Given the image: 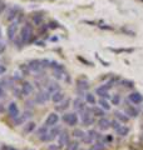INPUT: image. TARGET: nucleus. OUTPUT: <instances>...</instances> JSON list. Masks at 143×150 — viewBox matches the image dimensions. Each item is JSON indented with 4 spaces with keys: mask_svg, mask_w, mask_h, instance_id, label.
Returning <instances> with one entry per match:
<instances>
[{
    "mask_svg": "<svg viewBox=\"0 0 143 150\" xmlns=\"http://www.w3.org/2000/svg\"><path fill=\"white\" fill-rule=\"evenodd\" d=\"M33 39V26L26 23L25 25L21 28V31H20V40L23 44H26V43H30Z\"/></svg>",
    "mask_w": 143,
    "mask_h": 150,
    "instance_id": "nucleus-1",
    "label": "nucleus"
},
{
    "mask_svg": "<svg viewBox=\"0 0 143 150\" xmlns=\"http://www.w3.org/2000/svg\"><path fill=\"white\" fill-rule=\"evenodd\" d=\"M60 133H61L60 126H53V129L49 130V133H48L46 135L41 137L40 140H41V142H51V140H54Z\"/></svg>",
    "mask_w": 143,
    "mask_h": 150,
    "instance_id": "nucleus-2",
    "label": "nucleus"
},
{
    "mask_svg": "<svg viewBox=\"0 0 143 150\" xmlns=\"http://www.w3.org/2000/svg\"><path fill=\"white\" fill-rule=\"evenodd\" d=\"M63 121L68 125V126H75L78 125V115L75 114V112H66V114H64L63 116Z\"/></svg>",
    "mask_w": 143,
    "mask_h": 150,
    "instance_id": "nucleus-3",
    "label": "nucleus"
},
{
    "mask_svg": "<svg viewBox=\"0 0 143 150\" xmlns=\"http://www.w3.org/2000/svg\"><path fill=\"white\" fill-rule=\"evenodd\" d=\"M18 28H19V21H13L11 24L8 26L6 35H8V39L10 40V41H13L14 39H15L16 33H18Z\"/></svg>",
    "mask_w": 143,
    "mask_h": 150,
    "instance_id": "nucleus-4",
    "label": "nucleus"
},
{
    "mask_svg": "<svg viewBox=\"0 0 143 150\" xmlns=\"http://www.w3.org/2000/svg\"><path fill=\"white\" fill-rule=\"evenodd\" d=\"M58 121H59V115L56 114V112H50V114L46 116L44 124H45V126H48V128H50V126L53 128V126H55L58 124Z\"/></svg>",
    "mask_w": 143,
    "mask_h": 150,
    "instance_id": "nucleus-5",
    "label": "nucleus"
},
{
    "mask_svg": "<svg viewBox=\"0 0 143 150\" xmlns=\"http://www.w3.org/2000/svg\"><path fill=\"white\" fill-rule=\"evenodd\" d=\"M8 114H9V116H10V118H13V119H16L18 116L20 115V111H19V108H18V105H16V103L11 101L10 104L8 105Z\"/></svg>",
    "mask_w": 143,
    "mask_h": 150,
    "instance_id": "nucleus-6",
    "label": "nucleus"
},
{
    "mask_svg": "<svg viewBox=\"0 0 143 150\" xmlns=\"http://www.w3.org/2000/svg\"><path fill=\"white\" fill-rule=\"evenodd\" d=\"M49 95H50V93L48 90L38 93L36 96H35V101L38 103V104H44V103H46L49 99H51V96H49Z\"/></svg>",
    "mask_w": 143,
    "mask_h": 150,
    "instance_id": "nucleus-7",
    "label": "nucleus"
},
{
    "mask_svg": "<svg viewBox=\"0 0 143 150\" xmlns=\"http://www.w3.org/2000/svg\"><path fill=\"white\" fill-rule=\"evenodd\" d=\"M128 100H129L132 104H134V105H138V104H141V103L143 101V95H141L139 93H131L129 95H128Z\"/></svg>",
    "mask_w": 143,
    "mask_h": 150,
    "instance_id": "nucleus-8",
    "label": "nucleus"
},
{
    "mask_svg": "<svg viewBox=\"0 0 143 150\" xmlns=\"http://www.w3.org/2000/svg\"><path fill=\"white\" fill-rule=\"evenodd\" d=\"M92 111H89V110H83L82 111V121H83V124L85 126H89L90 124H93L94 123V119L92 118V114H90Z\"/></svg>",
    "mask_w": 143,
    "mask_h": 150,
    "instance_id": "nucleus-9",
    "label": "nucleus"
},
{
    "mask_svg": "<svg viewBox=\"0 0 143 150\" xmlns=\"http://www.w3.org/2000/svg\"><path fill=\"white\" fill-rule=\"evenodd\" d=\"M70 142H69V134L65 133V131H61L58 135V144L59 146H66Z\"/></svg>",
    "mask_w": 143,
    "mask_h": 150,
    "instance_id": "nucleus-10",
    "label": "nucleus"
},
{
    "mask_svg": "<svg viewBox=\"0 0 143 150\" xmlns=\"http://www.w3.org/2000/svg\"><path fill=\"white\" fill-rule=\"evenodd\" d=\"M28 68H29L31 71H40V70L43 69V65H41V60H31V62L29 63V65H28Z\"/></svg>",
    "mask_w": 143,
    "mask_h": 150,
    "instance_id": "nucleus-11",
    "label": "nucleus"
},
{
    "mask_svg": "<svg viewBox=\"0 0 143 150\" xmlns=\"http://www.w3.org/2000/svg\"><path fill=\"white\" fill-rule=\"evenodd\" d=\"M33 90H34V88H33V85L30 83H23V85H21V94L23 95H25V96H29L30 94L33 93Z\"/></svg>",
    "mask_w": 143,
    "mask_h": 150,
    "instance_id": "nucleus-12",
    "label": "nucleus"
},
{
    "mask_svg": "<svg viewBox=\"0 0 143 150\" xmlns=\"http://www.w3.org/2000/svg\"><path fill=\"white\" fill-rule=\"evenodd\" d=\"M98 128L101 130H107L108 128H111V120L107 119L106 116H104V118H99V120H98Z\"/></svg>",
    "mask_w": 143,
    "mask_h": 150,
    "instance_id": "nucleus-13",
    "label": "nucleus"
},
{
    "mask_svg": "<svg viewBox=\"0 0 143 150\" xmlns=\"http://www.w3.org/2000/svg\"><path fill=\"white\" fill-rule=\"evenodd\" d=\"M95 94H97L98 96H101L102 99H106V98H109V93H108V89L102 85V86H98L95 89Z\"/></svg>",
    "mask_w": 143,
    "mask_h": 150,
    "instance_id": "nucleus-14",
    "label": "nucleus"
},
{
    "mask_svg": "<svg viewBox=\"0 0 143 150\" xmlns=\"http://www.w3.org/2000/svg\"><path fill=\"white\" fill-rule=\"evenodd\" d=\"M51 100H53V103H55V104H59V103L64 100V93L60 90L53 93L51 94Z\"/></svg>",
    "mask_w": 143,
    "mask_h": 150,
    "instance_id": "nucleus-15",
    "label": "nucleus"
},
{
    "mask_svg": "<svg viewBox=\"0 0 143 150\" xmlns=\"http://www.w3.org/2000/svg\"><path fill=\"white\" fill-rule=\"evenodd\" d=\"M126 114L128 116H131V118H137L138 116V110L136 109L134 106H132V105H128L126 108Z\"/></svg>",
    "mask_w": 143,
    "mask_h": 150,
    "instance_id": "nucleus-16",
    "label": "nucleus"
},
{
    "mask_svg": "<svg viewBox=\"0 0 143 150\" xmlns=\"http://www.w3.org/2000/svg\"><path fill=\"white\" fill-rule=\"evenodd\" d=\"M114 115H116V119L118 121H121V123H128V120H129V116L127 114H123L121 111H117Z\"/></svg>",
    "mask_w": 143,
    "mask_h": 150,
    "instance_id": "nucleus-17",
    "label": "nucleus"
},
{
    "mask_svg": "<svg viewBox=\"0 0 143 150\" xmlns=\"http://www.w3.org/2000/svg\"><path fill=\"white\" fill-rule=\"evenodd\" d=\"M35 128H36V124L34 123V121H29V123H26L25 126H24V133L29 134V133H31V131H34Z\"/></svg>",
    "mask_w": 143,
    "mask_h": 150,
    "instance_id": "nucleus-18",
    "label": "nucleus"
},
{
    "mask_svg": "<svg viewBox=\"0 0 143 150\" xmlns=\"http://www.w3.org/2000/svg\"><path fill=\"white\" fill-rule=\"evenodd\" d=\"M77 86H78V89L79 90H87V89L89 88V84H88V81L87 80H83V79H79V80L77 81Z\"/></svg>",
    "mask_w": 143,
    "mask_h": 150,
    "instance_id": "nucleus-19",
    "label": "nucleus"
},
{
    "mask_svg": "<svg viewBox=\"0 0 143 150\" xmlns=\"http://www.w3.org/2000/svg\"><path fill=\"white\" fill-rule=\"evenodd\" d=\"M84 103L82 99H75L74 100V109L78 110V111H83L84 110Z\"/></svg>",
    "mask_w": 143,
    "mask_h": 150,
    "instance_id": "nucleus-20",
    "label": "nucleus"
},
{
    "mask_svg": "<svg viewBox=\"0 0 143 150\" xmlns=\"http://www.w3.org/2000/svg\"><path fill=\"white\" fill-rule=\"evenodd\" d=\"M29 116H30L29 112H24L23 115H19L18 118L15 119V125H20V124H23L24 121H25V119H26V118H29Z\"/></svg>",
    "mask_w": 143,
    "mask_h": 150,
    "instance_id": "nucleus-21",
    "label": "nucleus"
},
{
    "mask_svg": "<svg viewBox=\"0 0 143 150\" xmlns=\"http://www.w3.org/2000/svg\"><path fill=\"white\" fill-rule=\"evenodd\" d=\"M84 99H85V101H87L88 104H90V105H94L95 103H97V100H95V96L93 95L92 93H87V94H85Z\"/></svg>",
    "mask_w": 143,
    "mask_h": 150,
    "instance_id": "nucleus-22",
    "label": "nucleus"
},
{
    "mask_svg": "<svg viewBox=\"0 0 143 150\" xmlns=\"http://www.w3.org/2000/svg\"><path fill=\"white\" fill-rule=\"evenodd\" d=\"M18 8H11L10 10H9V13H8V16H6V19L8 20H13V19H15L16 16H18Z\"/></svg>",
    "mask_w": 143,
    "mask_h": 150,
    "instance_id": "nucleus-23",
    "label": "nucleus"
},
{
    "mask_svg": "<svg viewBox=\"0 0 143 150\" xmlns=\"http://www.w3.org/2000/svg\"><path fill=\"white\" fill-rule=\"evenodd\" d=\"M117 131V134L119 135V137H127L128 135V133H129V129L127 128V126H121V128H119L118 130H116Z\"/></svg>",
    "mask_w": 143,
    "mask_h": 150,
    "instance_id": "nucleus-24",
    "label": "nucleus"
},
{
    "mask_svg": "<svg viewBox=\"0 0 143 150\" xmlns=\"http://www.w3.org/2000/svg\"><path fill=\"white\" fill-rule=\"evenodd\" d=\"M48 133H49V130H48V126H45V125H44V126H40V128L36 130V135H38L39 138L44 137V135H46Z\"/></svg>",
    "mask_w": 143,
    "mask_h": 150,
    "instance_id": "nucleus-25",
    "label": "nucleus"
},
{
    "mask_svg": "<svg viewBox=\"0 0 143 150\" xmlns=\"http://www.w3.org/2000/svg\"><path fill=\"white\" fill-rule=\"evenodd\" d=\"M92 114L94 116H98V118H104V110L102 108H94L92 110Z\"/></svg>",
    "mask_w": 143,
    "mask_h": 150,
    "instance_id": "nucleus-26",
    "label": "nucleus"
},
{
    "mask_svg": "<svg viewBox=\"0 0 143 150\" xmlns=\"http://www.w3.org/2000/svg\"><path fill=\"white\" fill-rule=\"evenodd\" d=\"M99 105H101V108L103 110H111V105H109V103L106 100V99H101L99 100Z\"/></svg>",
    "mask_w": 143,
    "mask_h": 150,
    "instance_id": "nucleus-27",
    "label": "nucleus"
},
{
    "mask_svg": "<svg viewBox=\"0 0 143 150\" xmlns=\"http://www.w3.org/2000/svg\"><path fill=\"white\" fill-rule=\"evenodd\" d=\"M79 149V143L78 142H70L66 145V150H78Z\"/></svg>",
    "mask_w": 143,
    "mask_h": 150,
    "instance_id": "nucleus-28",
    "label": "nucleus"
},
{
    "mask_svg": "<svg viewBox=\"0 0 143 150\" xmlns=\"http://www.w3.org/2000/svg\"><path fill=\"white\" fill-rule=\"evenodd\" d=\"M58 90H59V86H58V84L56 83H50L49 84V88H48V91L49 93H55Z\"/></svg>",
    "mask_w": 143,
    "mask_h": 150,
    "instance_id": "nucleus-29",
    "label": "nucleus"
},
{
    "mask_svg": "<svg viewBox=\"0 0 143 150\" xmlns=\"http://www.w3.org/2000/svg\"><path fill=\"white\" fill-rule=\"evenodd\" d=\"M73 135H74V138H77V139H82L84 137V131L83 130H80V129H75L73 131Z\"/></svg>",
    "mask_w": 143,
    "mask_h": 150,
    "instance_id": "nucleus-30",
    "label": "nucleus"
},
{
    "mask_svg": "<svg viewBox=\"0 0 143 150\" xmlns=\"http://www.w3.org/2000/svg\"><path fill=\"white\" fill-rule=\"evenodd\" d=\"M33 21H34L36 25H40V23L43 21V15H40V14H38V15H36V14H35V15L33 16Z\"/></svg>",
    "mask_w": 143,
    "mask_h": 150,
    "instance_id": "nucleus-31",
    "label": "nucleus"
},
{
    "mask_svg": "<svg viewBox=\"0 0 143 150\" xmlns=\"http://www.w3.org/2000/svg\"><path fill=\"white\" fill-rule=\"evenodd\" d=\"M121 121H118V120H114V121H111V128H113L114 130H118L119 128H121Z\"/></svg>",
    "mask_w": 143,
    "mask_h": 150,
    "instance_id": "nucleus-32",
    "label": "nucleus"
},
{
    "mask_svg": "<svg viewBox=\"0 0 143 150\" xmlns=\"http://www.w3.org/2000/svg\"><path fill=\"white\" fill-rule=\"evenodd\" d=\"M119 103H121V96L117 94V95H114L112 98V104L113 105H119Z\"/></svg>",
    "mask_w": 143,
    "mask_h": 150,
    "instance_id": "nucleus-33",
    "label": "nucleus"
},
{
    "mask_svg": "<svg viewBox=\"0 0 143 150\" xmlns=\"http://www.w3.org/2000/svg\"><path fill=\"white\" fill-rule=\"evenodd\" d=\"M88 135H89V137L92 138L93 140H95L97 138H99V137H98L99 134H98V133H97V131H95V130H89V131H88Z\"/></svg>",
    "mask_w": 143,
    "mask_h": 150,
    "instance_id": "nucleus-34",
    "label": "nucleus"
},
{
    "mask_svg": "<svg viewBox=\"0 0 143 150\" xmlns=\"http://www.w3.org/2000/svg\"><path fill=\"white\" fill-rule=\"evenodd\" d=\"M122 85L126 86V88H133L134 85H133V81L131 80H122Z\"/></svg>",
    "mask_w": 143,
    "mask_h": 150,
    "instance_id": "nucleus-35",
    "label": "nucleus"
},
{
    "mask_svg": "<svg viewBox=\"0 0 143 150\" xmlns=\"http://www.w3.org/2000/svg\"><path fill=\"white\" fill-rule=\"evenodd\" d=\"M93 146L97 150H104V149H106V145H103L102 143H97L95 145H93Z\"/></svg>",
    "mask_w": 143,
    "mask_h": 150,
    "instance_id": "nucleus-36",
    "label": "nucleus"
},
{
    "mask_svg": "<svg viewBox=\"0 0 143 150\" xmlns=\"http://www.w3.org/2000/svg\"><path fill=\"white\" fill-rule=\"evenodd\" d=\"M68 105H69V100H66V101H64L60 106L56 108V109H58V110H63V109H65V108H68Z\"/></svg>",
    "mask_w": 143,
    "mask_h": 150,
    "instance_id": "nucleus-37",
    "label": "nucleus"
},
{
    "mask_svg": "<svg viewBox=\"0 0 143 150\" xmlns=\"http://www.w3.org/2000/svg\"><path fill=\"white\" fill-rule=\"evenodd\" d=\"M3 150H18L16 148H13V146H9V145H3Z\"/></svg>",
    "mask_w": 143,
    "mask_h": 150,
    "instance_id": "nucleus-38",
    "label": "nucleus"
},
{
    "mask_svg": "<svg viewBox=\"0 0 143 150\" xmlns=\"http://www.w3.org/2000/svg\"><path fill=\"white\" fill-rule=\"evenodd\" d=\"M4 9H5V3H4L3 0H0V14L4 11Z\"/></svg>",
    "mask_w": 143,
    "mask_h": 150,
    "instance_id": "nucleus-39",
    "label": "nucleus"
},
{
    "mask_svg": "<svg viewBox=\"0 0 143 150\" xmlns=\"http://www.w3.org/2000/svg\"><path fill=\"white\" fill-rule=\"evenodd\" d=\"M5 71H6V68L4 67V65H0V75H3Z\"/></svg>",
    "mask_w": 143,
    "mask_h": 150,
    "instance_id": "nucleus-40",
    "label": "nucleus"
},
{
    "mask_svg": "<svg viewBox=\"0 0 143 150\" xmlns=\"http://www.w3.org/2000/svg\"><path fill=\"white\" fill-rule=\"evenodd\" d=\"M4 95H5V91H4V89L0 86V99H1V98H4Z\"/></svg>",
    "mask_w": 143,
    "mask_h": 150,
    "instance_id": "nucleus-41",
    "label": "nucleus"
},
{
    "mask_svg": "<svg viewBox=\"0 0 143 150\" xmlns=\"http://www.w3.org/2000/svg\"><path fill=\"white\" fill-rule=\"evenodd\" d=\"M4 49H5V46H4V44L0 41V51H4Z\"/></svg>",
    "mask_w": 143,
    "mask_h": 150,
    "instance_id": "nucleus-42",
    "label": "nucleus"
},
{
    "mask_svg": "<svg viewBox=\"0 0 143 150\" xmlns=\"http://www.w3.org/2000/svg\"><path fill=\"white\" fill-rule=\"evenodd\" d=\"M50 28H53V29H54V28H56V26H58V24H55V23H50Z\"/></svg>",
    "mask_w": 143,
    "mask_h": 150,
    "instance_id": "nucleus-43",
    "label": "nucleus"
},
{
    "mask_svg": "<svg viewBox=\"0 0 143 150\" xmlns=\"http://www.w3.org/2000/svg\"><path fill=\"white\" fill-rule=\"evenodd\" d=\"M49 149H50V150H59V148H55V146H53V145H50Z\"/></svg>",
    "mask_w": 143,
    "mask_h": 150,
    "instance_id": "nucleus-44",
    "label": "nucleus"
},
{
    "mask_svg": "<svg viewBox=\"0 0 143 150\" xmlns=\"http://www.w3.org/2000/svg\"><path fill=\"white\" fill-rule=\"evenodd\" d=\"M88 150H97V149H95V148H94V146H92V148H89V149H88Z\"/></svg>",
    "mask_w": 143,
    "mask_h": 150,
    "instance_id": "nucleus-45",
    "label": "nucleus"
},
{
    "mask_svg": "<svg viewBox=\"0 0 143 150\" xmlns=\"http://www.w3.org/2000/svg\"><path fill=\"white\" fill-rule=\"evenodd\" d=\"M0 35H1V31H0Z\"/></svg>",
    "mask_w": 143,
    "mask_h": 150,
    "instance_id": "nucleus-46",
    "label": "nucleus"
}]
</instances>
